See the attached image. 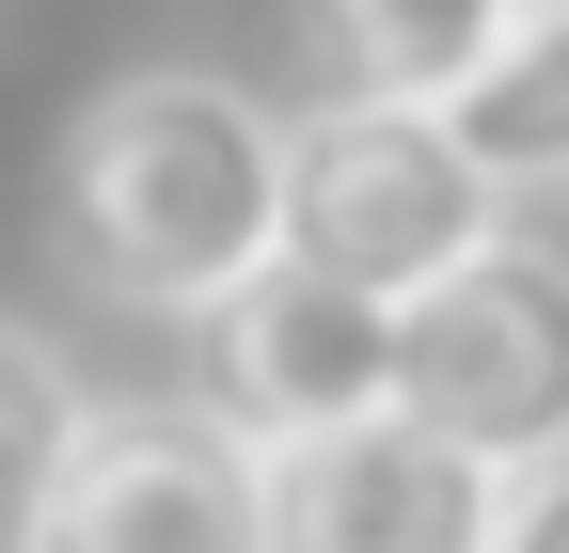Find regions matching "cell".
<instances>
[{
	"label": "cell",
	"mask_w": 569,
	"mask_h": 553,
	"mask_svg": "<svg viewBox=\"0 0 569 553\" xmlns=\"http://www.w3.org/2000/svg\"><path fill=\"white\" fill-rule=\"evenodd\" d=\"M443 111L475 127V159L507 174V190H569V0H538V17L507 32V63L459 80Z\"/></svg>",
	"instance_id": "cell-9"
},
{
	"label": "cell",
	"mask_w": 569,
	"mask_h": 553,
	"mask_svg": "<svg viewBox=\"0 0 569 553\" xmlns=\"http://www.w3.org/2000/svg\"><path fill=\"white\" fill-rule=\"evenodd\" d=\"M507 553H569V459L522 474V506H507Z\"/></svg>",
	"instance_id": "cell-10"
},
{
	"label": "cell",
	"mask_w": 569,
	"mask_h": 553,
	"mask_svg": "<svg viewBox=\"0 0 569 553\" xmlns=\"http://www.w3.org/2000/svg\"><path fill=\"white\" fill-rule=\"evenodd\" d=\"M317 48H332V80H365V95H459L507 63V32L538 17V0H301Z\"/></svg>",
	"instance_id": "cell-7"
},
{
	"label": "cell",
	"mask_w": 569,
	"mask_h": 553,
	"mask_svg": "<svg viewBox=\"0 0 569 553\" xmlns=\"http://www.w3.org/2000/svg\"><path fill=\"white\" fill-rule=\"evenodd\" d=\"M32 553H269V459L206 395L96 411V443H80V474H63Z\"/></svg>",
	"instance_id": "cell-6"
},
{
	"label": "cell",
	"mask_w": 569,
	"mask_h": 553,
	"mask_svg": "<svg viewBox=\"0 0 569 553\" xmlns=\"http://www.w3.org/2000/svg\"><path fill=\"white\" fill-rule=\"evenodd\" d=\"M507 174L475 159V127L443 95H365V80H332L317 111H284V253H317L348 269V285H443L459 253L507 238Z\"/></svg>",
	"instance_id": "cell-2"
},
{
	"label": "cell",
	"mask_w": 569,
	"mask_h": 553,
	"mask_svg": "<svg viewBox=\"0 0 569 553\" xmlns=\"http://www.w3.org/2000/svg\"><path fill=\"white\" fill-rule=\"evenodd\" d=\"M190 395L253 459L317 443V428H365V411H396V301L317 269V253H269L253 285H222L190 316Z\"/></svg>",
	"instance_id": "cell-4"
},
{
	"label": "cell",
	"mask_w": 569,
	"mask_h": 553,
	"mask_svg": "<svg viewBox=\"0 0 569 553\" xmlns=\"http://www.w3.org/2000/svg\"><path fill=\"white\" fill-rule=\"evenodd\" d=\"M507 506H522V474H490L427 411L269 443V553H507Z\"/></svg>",
	"instance_id": "cell-5"
},
{
	"label": "cell",
	"mask_w": 569,
	"mask_h": 553,
	"mask_svg": "<svg viewBox=\"0 0 569 553\" xmlns=\"http://www.w3.org/2000/svg\"><path fill=\"white\" fill-rule=\"evenodd\" d=\"M80 443H96L80 364H63L48 332H0V553L48 537V506H63V474H80Z\"/></svg>",
	"instance_id": "cell-8"
},
{
	"label": "cell",
	"mask_w": 569,
	"mask_h": 553,
	"mask_svg": "<svg viewBox=\"0 0 569 553\" xmlns=\"http://www.w3.org/2000/svg\"><path fill=\"white\" fill-rule=\"evenodd\" d=\"M396 411H427L490 474H553L569 459V253H538L507 222L443 285H411L396 301Z\"/></svg>",
	"instance_id": "cell-3"
},
{
	"label": "cell",
	"mask_w": 569,
	"mask_h": 553,
	"mask_svg": "<svg viewBox=\"0 0 569 553\" xmlns=\"http://www.w3.org/2000/svg\"><path fill=\"white\" fill-rule=\"evenodd\" d=\"M48 253L111 316H206L284 253V111L206 63H142L80 95L48 159Z\"/></svg>",
	"instance_id": "cell-1"
}]
</instances>
